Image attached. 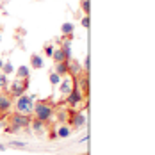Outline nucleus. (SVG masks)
Wrapping results in <instances>:
<instances>
[{
    "mask_svg": "<svg viewBox=\"0 0 155 155\" xmlns=\"http://www.w3.org/2000/svg\"><path fill=\"white\" fill-rule=\"evenodd\" d=\"M75 87V78L71 75H66V77L61 78V84H59V91H61L62 96H68L71 93V89Z\"/></svg>",
    "mask_w": 155,
    "mask_h": 155,
    "instance_id": "nucleus-6",
    "label": "nucleus"
},
{
    "mask_svg": "<svg viewBox=\"0 0 155 155\" xmlns=\"http://www.w3.org/2000/svg\"><path fill=\"white\" fill-rule=\"evenodd\" d=\"M34 120H39L43 123H48L54 118V107L47 104V102H36L34 104V110H32Z\"/></svg>",
    "mask_w": 155,
    "mask_h": 155,
    "instance_id": "nucleus-2",
    "label": "nucleus"
},
{
    "mask_svg": "<svg viewBox=\"0 0 155 155\" xmlns=\"http://www.w3.org/2000/svg\"><path fill=\"white\" fill-rule=\"evenodd\" d=\"M70 125H71L73 128H82V127L86 125V114L80 112V110H73V112L70 114Z\"/></svg>",
    "mask_w": 155,
    "mask_h": 155,
    "instance_id": "nucleus-7",
    "label": "nucleus"
},
{
    "mask_svg": "<svg viewBox=\"0 0 155 155\" xmlns=\"http://www.w3.org/2000/svg\"><path fill=\"white\" fill-rule=\"evenodd\" d=\"M61 50L66 54V57H68V61H70V59H71V38H64Z\"/></svg>",
    "mask_w": 155,
    "mask_h": 155,
    "instance_id": "nucleus-13",
    "label": "nucleus"
},
{
    "mask_svg": "<svg viewBox=\"0 0 155 155\" xmlns=\"http://www.w3.org/2000/svg\"><path fill=\"white\" fill-rule=\"evenodd\" d=\"M13 71H15V66H13V62H4V66H2V73H4V75H11V73H13Z\"/></svg>",
    "mask_w": 155,
    "mask_h": 155,
    "instance_id": "nucleus-17",
    "label": "nucleus"
},
{
    "mask_svg": "<svg viewBox=\"0 0 155 155\" xmlns=\"http://www.w3.org/2000/svg\"><path fill=\"white\" fill-rule=\"evenodd\" d=\"M34 96L31 94H21V96H18L15 100V109L18 114H23V116H32V110H34Z\"/></svg>",
    "mask_w": 155,
    "mask_h": 155,
    "instance_id": "nucleus-1",
    "label": "nucleus"
},
{
    "mask_svg": "<svg viewBox=\"0 0 155 155\" xmlns=\"http://www.w3.org/2000/svg\"><path fill=\"white\" fill-rule=\"evenodd\" d=\"M84 98H86V96L82 94V91H80V89H78L77 86H75V87L71 89V93H70L68 96H66V104H68L70 107L77 109L78 105H80V104L84 102Z\"/></svg>",
    "mask_w": 155,
    "mask_h": 155,
    "instance_id": "nucleus-5",
    "label": "nucleus"
},
{
    "mask_svg": "<svg viewBox=\"0 0 155 155\" xmlns=\"http://www.w3.org/2000/svg\"><path fill=\"white\" fill-rule=\"evenodd\" d=\"M52 59L55 62H62V61H68V57H66V54L62 52L61 48H57V50H54V54H52Z\"/></svg>",
    "mask_w": 155,
    "mask_h": 155,
    "instance_id": "nucleus-16",
    "label": "nucleus"
},
{
    "mask_svg": "<svg viewBox=\"0 0 155 155\" xmlns=\"http://www.w3.org/2000/svg\"><path fill=\"white\" fill-rule=\"evenodd\" d=\"M13 107V98L9 94L0 93V114L4 112H9V109Z\"/></svg>",
    "mask_w": 155,
    "mask_h": 155,
    "instance_id": "nucleus-8",
    "label": "nucleus"
},
{
    "mask_svg": "<svg viewBox=\"0 0 155 155\" xmlns=\"http://www.w3.org/2000/svg\"><path fill=\"white\" fill-rule=\"evenodd\" d=\"M11 146H15V148H25L27 146V143H23V141H13V143H9Z\"/></svg>",
    "mask_w": 155,
    "mask_h": 155,
    "instance_id": "nucleus-21",
    "label": "nucleus"
},
{
    "mask_svg": "<svg viewBox=\"0 0 155 155\" xmlns=\"http://www.w3.org/2000/svg\"><path fill=\"white\" fill-rule=\"evenodd\" d=\"M31 66L34 68V70H41L43 66H45V62H43V59H41V55H32L31 57Z\"/></svg>",
    "mask_w": 155,
    "mask_h": 155,
    "instance_id": "nucleus-14",
    "label": "nucleus"
},
{
    "mask_svg": "<svg viewBox=\"0 0 155 155\" xmlns=\"http://www.w3.org/2000/svg\"><path fill=\"white\" fill-rule=\"evenodd\" d=\"M2 66H4V61H2V59H0V71H2Z\"/></svg>",
    "mask_w": 155,
    "mask_h": 155,
    "instance_id": "nucleus-25",
    "label": "nucleus"
},
{
    "mask_svg": "<svg viewBox=\"0 0 155 155\" xmlns=\"http://www.w3.org/2000/svg\"><path fill=\"white\" fill-rule=\"evenodd\" d=\"M73 31H75V25H73L71 21H66V23H62V27H61L62 38H71Z\"/></svg>",
    "mask_w": 155,
    "mask_h": 155,
    "instance_id": "nucleus-10",
    "label": "nucleus"
},
{
    "mask_svg": "<svg viewBox=\"0 0 155 155\" xmlns=\"http://www.w3.org/2000/svg\"><path fill=\"white\" fill-rule=\"evenodd\" d=\"M31 127L36 134H43V132L47 130V123H43V121H39V120H32Z\"/></svg>",
    "mask_w": 155,
    "mask_h": 155,
    "instance_id": "nucleus-11",
    "label": "nucleus"
},
{
    "mask_svg": "<svg viewBox=\"0 0 155 155\" xmlns=\"http://www.w3.org/2000/svg\"><path fill=\"white\" fill-rule=\"evenodd\" d=\"M4 150H5V146H4V144L0 143V152H4Z\"/></svg>",
    "mask_w": 155,
    "mask_h": 155,
    "instance_id": "nucleus-24",
    "label": "nucleus"
},
{
    "mask_svg": "<svg viewBox=\"0 0 155 155\" xmlns=\"http://www.w3.org/2000/svg\"><path fill=\"white\" fill-rule=\"evenodd\" d=\"M27 89H29V80H20V78H16L15 82H9V93H11V96H15V98L25 94Z\"/></svg>",
    "mask_w": 155,
    "mask_h": 155,
    "instance_id": "nucleus-4",
    "label": "nucleus"
},
{
    "mask_svg": "<svg viewBox=\"0 0 155 155\" xmlns=\"http://www.w3.org/2000/svg\"><path fill=\"white\" fill-rule=\"evenodd\" d=\"M80 7H82V11L87 15V13H89V0H80Z\"/></svg>",
    "mask_w": 155,
    "mask_h": 155,
    "instance_id": "nucleus-20",
    "label": "nucleus"
},
{
    "mask_svg": "<svg viewBox=\"0 0 155 155\" xmlns=\"http://www.w3.org/2000/svg\"><path fill=\"white\" fill-rule=\"evenodd\" d=\"M82 27H86V29L89 27V18H87V16H84V18H82Z\"/></svg>",
    "mask_w": 155,
    "mask_h": 155,
    "instance_id": "nucleus-23",
    "label": "nucleus"
},
{
    "mask_svg": "<svg viewBox=\"0 0 155 155\" xmlns=\"http://www.w3.org/2000/svg\"><path fill=\"white\" fill-rule=\"evenodd\" d=\"M16 75H18L20 80H29V77H31V68L29 66H20L18 71H16Z\"/></svg>",
    "mask_w": 155,
    "mask_h": 155,
    "instance_id": "nucleus-12",
    "label": "nucleus"
},
{
    "mask_svg": "<svg viewBox=\"0 0 155 155\" xmlns=\"http://www.w3.org/2000/svg\"><path fill=\"white\" fill-rule=\"evenodd\" d=\"M52 54H54V47H52V45H47V47H45V55L52 57Z\"/></svg>",
    "mask_w": 155,
    "mask_h": 155,
    "instance_id": "nucleus-22",
    "label": "nucleus"
},
{
    "mask_svg": "<svg viewBox=\"0 0 155 155\" xmlns=\"http://www.w3.org/2000/svg\"><path fill=\"white\" fill-rule=\"evenodd\" d=\"M54 71L59 75V77H66L68 75V61H62V62H55V68H54Z\"/></svg>",
    "mask_w": 155,
    "mask_h": 155,
    "instance_id": "nucleus-9",
    "label": "nucleus"
},
{
    "mask_svg": "<svg viewBox=\"0 0 155 155\" xmlns=\"http://www.w3.org/2000/svg\"><path fill=\"white\" fill-rule=\"evenodd\" d=\"M57 137H70V134H71V128L68 127V125H61V127H57Z\"/></svg>",
    "mask_w": 155,
    "mask_h": 155,
    "instance_id": "nucleus-15",
    "label": "nucleus"
},
{
    "mask_svg": "<svg viewBox=\"0 0 155 155\" xmlns=\"http://www.w3.org/2000/svg\"><path fill=\"white\" fill-rule=\"evenodd\" d=\"M7 87H9V78H7V75H4L0 71V91L2 89H7Z\"/></svg>",
    "mask_w": 155,
    "mask_h": 155,
    "instance_id": "nucleus-18",
    "label": "nucleus"
},
{
    "mask_svg": "<svg viewBox=\"0 0 155 155\" xmlns=\"http://www.w3.org/2000/svg\"><path fill=\"white\" fill-rule=\"evenodd\" d=\"M29 127H31V118L15 112L9 116V127L5 128V132H18L21 128H29Z\"/></svg>",
    "mask_w": 155,
    "mask_h": 155,
    "instance_id": "nucleus-3",
    "label": "nucleus"
},
{
    "mask_svg": "<svg viewBox=\"0 0 155 155\" xmlns=\"http://www.w3.org/2000/svg\"><path fill=\"white\" fill-rule=\"evenodd\" d=\"M50 82H52L54 86H57V84H61V77H59L55 71H52V73H50Z\"/></svg>",
    "mask_w": 155,
    "mask_h": 155,
    "instance_id": "nucleus-19",
    "label": "nucleus"
},
{
    "mask_svg": "<svg viewBox=\"0 0 155 155\" xmlns=\"http://www.w3.org/2000/svg\"><path fill=\"white\" fill-rule=\"evenodd\" d=\"M38 2H39V0H38Z\"/></svg>",
    "mask_w": 155,
    "mask_h": 155,
    "instance_id": "nucleus-26",
    "label": "nucleus"
}]
</instances>
